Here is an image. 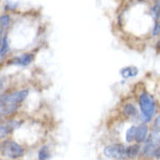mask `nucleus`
<instances>
[{
    "mask_svg": "<svg viewBox=\"0 0 160 160\" xmlns=\"http://www.w3.org/2000/svg\"><path fill=\"white\" fill-rule=\"evenodd\" d=\"M139 106L141 110V118L143 123H148L152 120L156 112V100L149 93L143 92L139 96Z\"/></svg>",
    "mask_w": 160,
    "mask_h": 160,
    "instance_id": "1",
    "label": "nucleus"
},
{
    "mask_svg": "<svg viewBox=\"0 0 160 160\" xmlns=\"http://www.w3.org/2000/svg\"><path fill=\"white\" fill-rule=\"evenodd\" d=\"M35 58H37V52L35 51H22V52L8 58V60L4 63L8 64V65L16 66V68H28L34 62Z\"/></svg>",
    "mask_w": 160,
    "mask_h": 160,
    "instance_id": "2",
    "label": "nucleus"
},
{
    "mask_svg": "<svg viewBox=\"0 0 160 160\" xmlns=\"http://www.w3.org/2000/svg\"><path fill=\"white\" fill-rule=\"evenodd\" d=\"M2 154L4 156L9 157V158L12 159H17L20 158V157L24 156L25 154V149L22 145H19L17 142L13 141V140H7L2 144L1 148Z\"/></svg>",
    "mask_w": 160,
    "mask_h": 160,
    "instance_id": "3",
    "label": "nucleus"
},
{
    "mask_svg": "<svg viewBox=\"0 0 160 160\" xmlns=\"http://www.w3.org/2000/svg\"><path fill=\"white\" fill-rule=\"evenodd\" d=\"M28 95H29V90L27 89H20L17 91L8 93L7 97V105L11 106H19L27 99Z\"/></svg>",
    "mask_w": 160,
    "mask_h": 160,
    "instance_id": "4",
    "label": "nucleus"
},
{
    "mask_svg": "<svg viewBox=\"0 0 160 160\" xmlns=\"http://www.w3.org/2000/svg\"><path fill=\"white\" fill-rule=\"evenodd\" d=\"M104 155L111 159H123L125 158V146L123 144H112L106 146Z\"/></svg>",
    "mask_w": 160,
    "mask_h": 160,
    "instance_id": "5",
    "label": "nucleus"
},
{
    "mask_svg": "<svg viewBox=\"0 0 160 160\" xmlns=\"http://www.w3.org/2000/svg\"><path fill=\"white\" fill-rule=\"evenodd\" d=\"M160 144V135L159 132H152L149 137H148L145 140V145H144V148H143V154L144 155H149L152 154L153 149L155 148H157Z\"/></svg>",
    "mask_w": 160,
    "mask_h": 160,
    "instance_id": "6",
    "label": "nucleus"
},
{
    "mask_svg": "<svg viewBox=\"0 0 160 160\" xmlns=\"http://www.w3.org/2000/svg\"><path fill=\"white\" fill-rule=\"evenodd\" d=\"M14 25V17L12 13L2 12L0 13V27L8 33Z\"/></svg>",
    "mask_w": 160,
    "mask_h": 160,
    "instance_id": "7",
    "label": "nucleus"
},
{
    "mask_svg": "<svg viewBox=\"0 0 160 160\" xmlns=\"http://www.w3.org/2000/svg\"><path fill=\"white\" fill-rule=\"evenodd\" d=\"M148 135V127L145 123L141 124L137 127L136 129V135H135V140L138 142V143H142L146 140Z\"/></svg>",
    "mask_w": 160,
    "mask_h": 160,
    "instance_id": "8",
    "label": "nucleus"
},
{
    "mask_svg": "<svg viewBox=\"0 0 160 160\" xmlns=\"http://www.w3.org/2000/svg\"><path fill=\"white\" fill-rule=\"evenodd\" d=\"M120 74L124 79L133 78V77H136L139 74V69L136 66H126V68H123L121 69Z\"/></svg>",
    "mask_w": 160,
    "mask_h": 160,
    "instance_id": "9",
    "label": "nucleus"
},
{
    "mask_svg": "<svg viewBox=\"0 0 160 160\" xmlns=\"http://www.w3.org/2000/svg\"><path fill=\"white\" fill-rule=\"evenodd\" d=\"M123 114L125 115L126 118H136L138 115V111H137V108L135 105L132 104H125L123 107Z\"/></svg>",
    "mask_w": 160,
    "mask_h": 160,
    "instance_id": "10",
    "label": "nucleus"
},
{
    "mask_svg": "<svg viewBox=\"0 0 160 160\" xmlns=\"http://www.w3.org/2000/svg\"><path fill=\"white\" fill-rule=\"evenodd\" d=\"M140 152V145H130L128 148H125V158H133Z\"/></svg>",
    "mask_w": 160,
    "mask_h": 160,
    "instance_id": "11",
    "label": "nucleus"
},
{
    "mask_svg": "<svg viewBox=\"0 0 160 160\" xmlns=\"http://www.w3.org/2000/svg\"><path fill=\"white\" fill-rule=\"evenodd\" d=\"M2 10H3V12L12 13L13 14V13L18 10V3L12 1V0H7V1L4 2L3 7H2Z\"/></svg>",
    "mask_w": 160,
    "mask_h": 160,
    "instance_id": "12",
    "label": "nucleus"
},
{
    "mask_svg": "<svg viewBox=\"0 0 160 160\" xmlns=\"http://www.w3.org/2000/svg\"><path fill=\"white\" fill-rule=\"evenodd\" d=\"M14 128L11 126V124L8 122L7 124H0V139H3L11 133V131Z\"/></svg>",
    "mask_w": 160,
    "mask_h": 160,
    "instance_id": "13",
    "label": "nucleus"
},
{
    "mask_svg": "<svg viewBox=\"0 0 160 160\" xmlns=\"http://www.w3.org/2000/svg\"><path fill=\"white\" fill-rule=\"evenodd\" d=\"M50 158V151L49 146L45 145L38 152V160H48Z\"/></svg>",
    "mask_w": 160,
    "mask_h": 160,
    "instance_id": "14",
    "label": "nucleus"
},
{
    "mask_svg": "<svg viewBox=\"0 0 160 160\" xmlns=\"http://www.w3.org/2000/svg\"><path fill=\"white\" fill-rule=\"evenodd\" d=\"M151 13H152L153 18H155L156 20H159V18H160V2H157L155 6L152 7Z\"/></svg>",
    "mask_w": 160,
    "mask_h": 160,
    "instance_id": "15",
    "label": "nucleus"
},
{
    "mask_svg": "<svg viewBox=\"0 0 160 160\" xmlns=\"http://www.w3.org/2000/svg\"><path fill=\"white\" fill-rule=\"evenodd\" d=\"M136 129H137V126H131L129 129L127 130V132H126V141L131 142V141L135 140Z\"/></svg>",
    "mask_w": 160,
    "mask_h": 160,
    "instance_id": "16",
    "label": "nucleus"
},
{
    "mask_svg": "<svg viewBox=\"0 0 160 160\" xmlns=\"http://www.w3.org/2000/svg\"><path fill=\"white\" fill-rule=\"evenodd\" d=\"M160 34V20H156L154 24L153 30H152V35L153 37H158Z\"/></svg>",
    "mask_w": 160,
    "mask_h": 160,
    "instance_id": "17",
    "label": "nucleus"
},
{
    "mask_svg": "<svg viewBox=\"0 0 160 160\" xmlns=\"http://www.w3.org/2000/svg\"><path fill=\"white\" fill-rule=\"evenodd\" d=\"M7 97H8V93H0V109L4 107L7 105Z\"/></svg>",
    "mask_w": 160,
    "mask_h": 160,
    "instance_id": "18",
    "label": "nucleus"
},
{
    "mask_svg": "<svg viewBox=\"0 0 160 160\" xmlns=\"http://www.w3.org/2000/svg\"><path fill=\"white\" fill-rule=\"evenodd\" d=\"M153 127H154V131H156V132H160V115H158V117L155 118Z\"/></svg>",
    "mask_w": 160,
    "mask_h": 160,
    "instance_id": "19",
    "label": "nucleus"
},
{
    "mask_svg": "<svg viewBox=\"0 0 160 160\" xmlns=\"http://www.w3.org/2000/svg\"><path fill=\"white\" fill-rule=\"evenodd\" d=\"M152 156L154 157V158H157V159H159L160 158V144L157 148H155L153 149V152H152Z\"/></svg>",
    "mask_w": 160,
    "mask_h": 160,
    "instance_id": "20",
    "label": "nucleus"
},
{
    "mask_svg": "<svg viewBox=\"0 0 160 160\" xmlns=\"http://www.w3.org/2000/svg\"><path fill=\"white\" fill-rule=\"evenodd\" d=\"M4 86H6V79H4L3 77H0V93L2 92Z\"/></svg>",
    "mask_w": 160,
    "mask_h": 160,
    "instance_id": "21",
    "label": "nucleus"
},
{
    "mask_svg": "<svg viewBox=\"0 0 160 160\" xmlns=\"http://www.w3.org/2000/svg\"><path fill=\"white\" fill-rule=\"evenodd\" d=\"M156 47H157V49L160 50V40L158 41V43H157V46H156Z\"/></svg>",
    "mask_w": 160,
    "mask_h": 160,
    "instance_id": "22",
    "label": "nucleus"
},
{
    "mask_svg": "<svg viewBox=\"0 0 160 160\" xmlns=\"http://www.w3.org/2000/svg\"><path fill=\"white\" fill-rule=\"evenodd\" d=\"M2 118H3V117H2V115L0 114V123H1V120H2Z\"/></svg>",
    "mask_w": 160,
    "mask_h": 160,
    "instance_id": "23",
    "label": "nucleus"
},
{
    "mask_svg": "<svg viewBox=\"0 0 160 160\" xmlns=\"http://www.w3.org/2000/svg\"><path fill=\"white\" fill-rule=\"evenodd\" d=\"M135 1H139V2H142V1H145V0H135Z\"/></svg>",
    "mask_w": 160,
    "mask_h": 160,
    "instance_id": "24",
    "label": "nucleus"
},
{
    "mask_svg": "<svg viewBox=\"0 0 160 160\" xmlns=\"http://www.w3.org/2000/svg\"><path fill=\"white\" fill-rule=\"evenodd\" d=\"M0 149H1V146H0Z\"/></svg>",
    "mask_w": 160,
    "mask_h": 160,
    "instance_id": "25",
    "label": "nucleus"
}]
</instances>
